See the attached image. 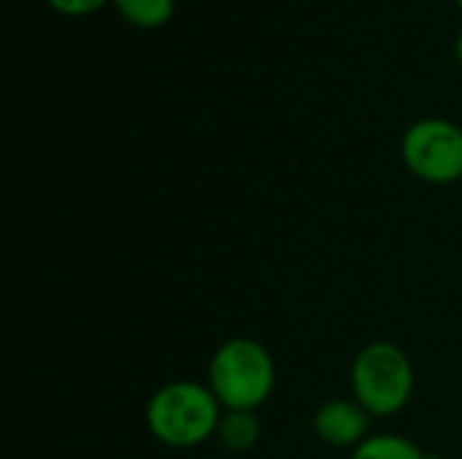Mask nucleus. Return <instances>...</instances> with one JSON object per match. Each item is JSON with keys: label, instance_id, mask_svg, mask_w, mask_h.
Wrapping results in <instances>:
<instances>
[{"label": "nucleus", "instance_id": "f257e3e1", "mask_svg": "<svg viewBox=\"0 0 462 459\" xmlns=\"http://www.w3.org/2000/svg\"><path fill=\"white\" fill-rule=\"evenodd\" d=\"M217 395L195 381H173L157 390L146 406L152 436L173 449H192L208 441L222 422Z\"/></svg>", "mask_w": 462, "mask_h": 459}, {"label": "nucleus", "instance_id": "f03ea898", "mask_svg": "<svg viewBox=\"0 0 462 459\" xmlns=\"http://www.w3.org/2000/svg\"><path fill=\"white\" fill-rule=\"evenodd\" d=\"M276 384L268 349L252 338H233L217 349L208 365V390L227 411H254Z\"/></svg>", "mask_w": 462, "mask_h": 459}, {"label": "nucleus", "instance_id": "7ed1b4c3", "mask_svg": "<svg viewBox=\"0 0 462 459\" xmlns=\"http://www.w3.org/2000/svg\"><path fill=\"white\" fill-rule=\"evenodd\" d=\"M352 390L371 417L398 414L414 392V368L395 344H368L352 365Z\"/></svg>", "mask_w": 462, "mask_h": 459}, {"label": "nucleus", "instance_id": "20e7f679", "mask_svg": "<svg viewBox=\"0 0 462 459\" xmlns=\"http://www.w3.org/2000/svg\"><path fill=\"white\" fill-rule=\"evenodd\" d=\"M406 168L430 184H452L462 179V127L428 116L414 122L401 141Z\"/></svg>", "mask_w": 462, "mask_h": 459}, {"label": "nucleus", "instance_id": "39448f33", "mask_svg": "<svg viewBox=\"0 0 462 459\" xmlns=\"http://www.w3.org/2000/svg\"><path fill=\"white\" fill-rule=\"evenodd\" d=\"M371 414L357 400H330L314 417V430L319 441L336 449L360 446L368 441Z\"/></svg>", "mask_w": 462, "mask_h": 459}, {"label": "nucleus", "instance_id": "423d86ee", "mask_svg": "<svg viewBox=\"0 0 462 459\" xmlns=\"http://www.w3.org/2000/svg\"><path fill=\"white\" fill-rule=\"evenodd\" d=\"M217 436L227 452H249L260 438V419L254 417V411H227L222 414Z\"/></svg>", "mask_w": 462, "mask_h": 459}, {"label": "nucleus", "instance_id": "0eeeda50", "mask_svg": "<svg viewBox=\"0 0 462 459\" xmlns=\"http://www.w3.org/2000/svg\"><path fill=\"white\" fill-rule=\"evenodd\" d=\"M114 5L135 27H160L173 16L176 0H114Z\"/></svg>", "mask_w": 462, "mask_h": 459}, {"label": "nucleus", "instance_id": "6e6552de", "mask_svg": "<svg viewBox=\"0 0 462 459\" xmlns=\"http://www.w3.org/2000/svg\"><path fill=\"white\" fill-rule=\"evenodd\" d=\"M352 459H428L403 436H374L355 449Z\"/></svg>", "mask_w": 462, "mask_h": 459}, {"label": "nucleus", "instance_id": "1a4fd4ad", "mask_svg": "<svg viewBox=\"0 0 462 459\" xmlns=\"http://www.w3.org/2000/svg\"><path fill=\"white\" fill-rule=\"evenodd\" d=\"M57 11L62 14H70V16H84V14H92L97 11L100 5H106L108 0H49Z\"/></svg>", "mask_w": 462, "mask_h": 459}, {"label": "nucleus", "instance_id": "9d476101", "mask_svg": "<svg viewBox=\"0 0 462 459\" xmlns=\"http://www.w3.org/2000/svg\"><path fill=\"white\" fill-rule=\"evenodd\" d=\"M455 57H457V62H460L462 68V27L460 32H457V38H455Z\"/></svg>", "mask_w": 462, "mask_h": 459}, {"label": "nucleus", "instance_id": "9b49d317", "mask_svg": "<svg viewBox=\"0 0 462 459\" xmlns=\"http://www.w3.org/2000/svg\"><path fill=\"white\" fill-rule=\"evenodd\" d=\"M457 5H460V8H462V0H457Z\"/></svg>", "mask_w": 462, "mask_h": 459}]
</instances>
